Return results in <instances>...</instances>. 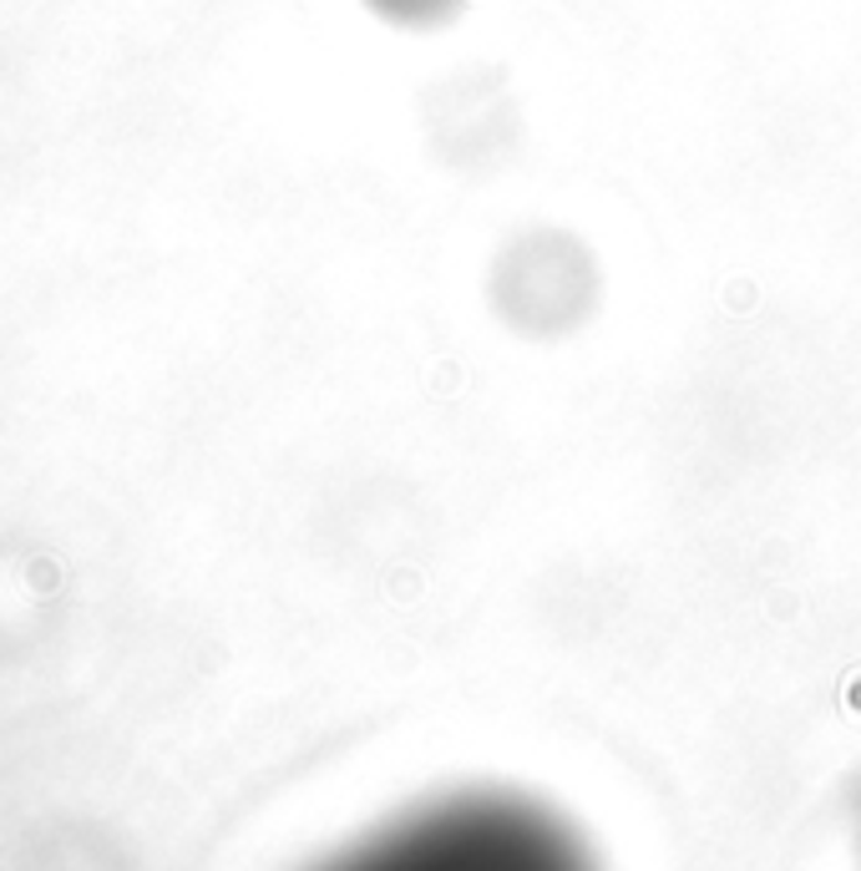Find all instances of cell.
<instances>
[{
	"label": "cell",
	"mask_w": 861,
	"mask_h": 871,
	"mask_svg": "<svg viewBox=\"0 0 861 871\" xmlns=\"http://www.w3.org/2000/svg\"><path fill=\"white\" fill-rule=\"evenodd\" d=\"M310 871H603L568 816L522 790H452L355 836Z\"/></svg>",
	"instance_id": "cell-1"
},
{
	"label": "cell",
	"mask_w": 861,
	"mask_h": 871,
	"mask_svg": "<svg viewBox=\"0 0 861 871\" xmlns=\"http://www.w3.org/2000/svg\"><path fill=\"white\" fill-rule=\"evenodd\" d=\"M487 294L507 330L527 340H562L599 310V259L568 228H527L491 259Z\"/></svg>",
	"instance_id": "cell-2"
}]
</instances>
